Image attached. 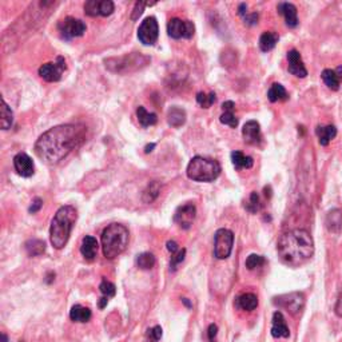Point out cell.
<instances>
[{
	"label": "cell",
	"mask_w": 342,
	"mask_h": 342,
	"mask_svg": "<svg viewBox=\"0 0 342 342\" xmlns=\"http://www.w3.org/2000/svg\"><path fill=\"white\" fill-rule=\"evenodd\" d=\"M160 193V183L156 182V181H152L150 182V185L146 187V190L143 191L142 199L145 203H151L158 198Z\"/></svg>",
	"instance_id": "obj_33"
},
{
	"label": "cell",
	"mask_w": 342,
	"mask_h": 342,
	"mask_svg": "<svg viewBox=\"0 0 342 342\" xmlns=\"http://www.w3.org/2000/svg\"><path fill=\"white\" fill-rule=\"evenodd\" d=\"M64 70H66V60L62 56H58L56 62L45 63L43 66H40L39 75L46 82H59L62 79Z\"/></svg>",
	"instance_id": "obj_12"
},
{
	"label": "cell",
	"mask_w": 342,
	"mask_h": 342,
	"mask_svg": "<svg viewBox=\"0 0 342 342\" xmlns=\"http://www.w3.org/2000/svg\"><path fill=\"white\" fill-rule=\"evenodd\" d=\"M267 98L271 103L281 102V100H288L289 94L284 86L280 85V83H274V85H271V87L267 91Z\"/></svg>",
	"instance_id": "obj_28"
},
{
	"label": "cell",
	"mask_w": 342,
	"mask_h": 342,
	"mask_svg": "<svg viewBox=\"0 0 342 342\" xmlns=\"http://www.w3.org/2000/svg\"><path fill=\"white\" fill-rule=\"evenodd\" d=\"M222 169L217 160L207 159L203 156H194L187 165V177L195 182H213L215 181Z\"/></svg>",
	"instance_id": "obj_5"
},
{
	"label": "cell",
	"mask_w": 342,
	"mask_h": 342,
	"mask_svg": "<svg viewBox=\"0 0 342 342\" xmlns=\"http://www.w3.org/2000/svg\"><path fill=\"white\" fill-rule=\"evenodd\" d=\"M277 251L285 265L298 267L313 257L314 242L309 231L295 229L281 236L277 244Z\"/></svg>",
	"instance_id": "obj_2"
},
{
	"label": "cell",
	"mask_w": 342,
	"mask_h": 342,
	"mask_svg": "<svg viewBox=\"0 0 342 342\" xmlns=\"http://www.w3.org/2000/svg\"><path fill=\"white\" fill-rule=\"evenodd\" d=\"M167 122L173 127H181L186 122V111L181 107H171L167 112Z\"/></svg>",
	"instance_id": "obj_26"
},
{
	"label": "cell",
	"mask_w": 342,
	"mask_h": 342,
	"mask_svg": "<svg viewBox=\"0 0 342 342\" xmlns=\"http://www.w3.org/2000/svg\"><path fill=\"white\" fill-rule=\"evenodd\" d=\"M271 336L274 338H288L290 336V330L286 325L284 314L281 311H276L271 320Z\"/></svg>",
	"instance_id": "obj_17"
},
{
	"label": "cell",
	"mask_w": 342,
	"mask_h": 342,
	"mask_svg": "<svg viewBox=\"0 0 342 342\" xmlns=\"http://www.w3.org/2000/svg\"><path fill=\"white\" fill-rule=\"evenodd\" d=\"M58 31L63 39L70 40L83 35L86 32V24L79 19L68 16L58 23Z\"/></svg>",
	"instance_id": "obj_11"
},
{
	"label": "cell",
	"mask_w": 342,
	"mask_h": 342,
	"mask_svg": "<svg viewBox=\"0 0 342 342\" xmlns=\"http://www.w3.org/2000/svg\"><path fill=\"white\" fill-rule=\"evenodd\" d=\"M325 225H326V229H328L330 233H334V234L341 233L342 210H340V209L330 210L329 213H328V215H326V219H325Z\"/></svg>",
	"instance_id": "obj_21"
},
{
	"label": "cell",
	"mask_w": 342,
	"mask_h": 342,
	"mask_svg": "<svg viewBox=\"0 0 342 342\" xmlns=\"http://www.w3.org/2000/svg\"><path fill=\"white\" fill-rule=\"evenodd\" d=\"M280 40V36L278 34L274 31H266L263 32L261 38H259V49L263 52H267V51H271L274 49Z\"/></svg>",
	"instance_id": "obj_25"
},
{
	"label": "cell",
	"mask_w": 342,
	"mask_h": 342,
	"mask_svg": "<svg viewBox=\"0 0 342 342\" xmlns=\"http://www.w3.org/2000/svg\"><path fill=\"white\" fill-rule=\"evenodd\" d=\"M99 289H100V293L103 294V297H107V298L114 297L116 293L115 285L111 284V282H108L107 280L102 281V284H100V286H99Z\"/></svg>",
	"instance_id": "obj_39"
},
{
	"label": "cell",
	"mask_w": 342,
	"mask_h": 342,
	"mask_svg": "<svg viewBox=\"0 0 342 342\" xmlns=\"http://www.w3.org/2000/svg\"><path fill=\"white\" fill-rule=\"evenodd\" d=\"M234 108H236V104H234L233 100H227V102H225L222 104L223 114L221 115V118H219L222 125L230 126L233 129H236L237 126H238V118L234 115Z\"/></svg>",
	"instance_id": "obj_22"
},
{
	"label": "cell",
	"mask_w": 342,
	"mask_h": 342,
	"mask_svg": "<svg viewBox=\"0 0 342 342\" xmlns=\"http://www.w3.org/2000/svg\"><path fill=\"white\" fill-rule=\"evenodd\" d=\"M91 310L82 305H74L70 310V318L75 322H87L91 320Z\"/></svg>",
	"instance_id": "obj_29"
},
{
	"label": "cell",
	"mask_w": 342,
	"mask_h": 342,
	"mask_svg": "<svg viewBox=\"0 0 342 342\" xmlns=\"http://www.w3.org/2000/svg\"><path fill=\"white\" fill-rule=\"evenodd\" d=\"M316 134L318 137V142L321 146H328L337 135V129L336 126H318L316 129Z\"/></svg>",
	"instance_id": "obj_24"
},
{
	"label": "cell",
	"mask_w": 342,
	"mask_h": 342,
	"mask_svg": "<svg viewBox=\"0 0 342 342\" xmlns=\"http://www.w3.org/2000/svg\"><path fill=\"white\" fill-rule=\"evenodd\" d=\"M217 98H215V94H204V93H198L196 94V102L199 106H202L203 108H209L215 103Z\"/></svg>",
	"instance_id": "obj_37"
},
{
	"label": "cell",
	"mask_w": 342,
	"mask_h": 342,
	"mask_svg": "<svg viewBox=\"0 0 342 342\" xmlns=\"http://www.w3.org/2000/svg\"><path fill=\"white\" fill-rule=\"evenodd\" d=\"M107 302H108V298L102 297L100 299H99V307H100V309H103V307L107 305Z\"/></svg>",
	"instance_id": "obj_50"
},
{
	"label": "cell",
	"mask_w": 342,
	"mask_h": 342,
	"mask_svg": "<svg viewBox=\"0 0 342 342\" xmlns=\"http://www.w3.org/2000/svg\"><path fill=\"white\" fill-rule=\"evenodd\" d=\"M137 116H138L139 123L143 126V127H148V126H154L156 123V114L154 112H148L143 106H139L138 110H137Z\"/></svg>",
	"instance_id": "obj_32"
},
{
	"label": "cell",
	"mask_w": 342,
	"mask_h": 342,
	"mask_svg": "<svg viewBox=\"0 0 342 342\" xmlns=\"http://www.w3.org/2000/svg\"><path fill=\"white\" fill-rule=\"evenodd\" d=\"M1 342H8V338H7V336L4 333H1Z\"/></svg>",
	"instance_id": "obj_53"
},
{
	"label": "cell",
	"mask_w": 342,
	"mask_h": 342,
	"mask_svg": "<svg viewBox=\"0 0 342 342\" xmlns=\"http://www.w3.org/2000/svg\"><path fill=\"white\" fill-rule=\"evenodd\" d=\"M167 250L171 253V255H174V254H177L181 249H179V246H178V244L175 241H169V242H167Z\"/></svg>",
	"instance_id": "obj_48"
},
{
	"label": "cell",
	"mask_w": 342,
	"mask_h": 342,
	"mask_svg": "<svg viewBox=\"0 0 342 342\" xmlns=\"http://www.w3.org/2000/svg\"><path fill=\"white\" fill-rule=\"evenodd\" d=\"M154 147H155V145H154V143H151V145H147V146L145 147V152H146V154H148V152H151Z\"/></svg>",
	"instance_id": "obj_51"
},
{
	"label": "cell",
	"mask_w": 342,
	"mask_h": 342,
	"mask_svg": "<svg viewBox=\"0 0 342 342\" xmlns=\"http://www.w3.org/2000/svg\"><path fill=\"white\" fill-rule=\"evenodd\" d=\"M186 257V249L179 250L177 254H174L171 257V261H170V270L175 271L178 269V265L181 262H183V259Z\"/></svg>",
	"instance_id": "obj_40"
},
{
	"label": "cell",
	"mask_w": 342,
	"mask_h": 342,
	"mask_svg": "<svg viewBox=\"0 0 342 342\" xmlns=\"http://www.w3.org/2000/svg\"><path fill=\"white\" fill-rule=\"evenodd\" d=\"M87 129L82 125H60L42 134L35 143V154L47 165H56L86 141Z\"/></svg>",
	"instance_id": "obj_1"
},
{
	"label": "cell",
	"mask_w": 342,
	"mask_h": 342,
	"mask_svg": "<svg viewBox=\"0 0 342 342\" xmlns=\"http://www.w3.org/2000/svg\"><path fill=\"white\" fill-rule=\"evenodd\" d=\"M218 334V326L215 324H211L207 329V337H209V342H215Z\"/></svg>",
	"instance_id": "obj_45"
},
{
	"label": "cell",
	"mask_w": 342,
	"mask_h": 342,
	"mask_svg": "<svg viewBox=\"0 0 342 342\" xmlns=\"http://www.w3.org/2000/svg\"><path fill=\"white\" fill-rule=\"evenodd\" d=\"M242 137H244V142L247 145H253V146H258L262 142L261 126L257 120H249L244 123V129H242Z\"/></svg>",
	"instance_id": "obj_15"
},
{
	"label": "cell",
	"mask_w": 342,
	"mask_h": 342,
	"mask_svg": "<svg viewBox=\"0 0 342 342\" xmlns=\"http://www.w3.org/2000/svg\"><path fill=\"white\" fill-rule=\"evenodd\" d=\"M100 0H89L85 3V12L89 16H99L100 15Z\"/></svg>",
	"instance_id": "obj_38"
},
{
	"label": "cell",
	"mask_w": 342,
	"mask_h": 342,
	"mask_svg": "<svg viewBox=\"0 0 342 342\" xmlns=\"http://www.w3.org/2000/svg\"><path fill=\"white\" fill-rule=\"evenodd\" d=\"M237 309L244 311H251L257 309L258 306V297L253 293H244L240 297H237L236 302H234Z\"/></svg>",
	"instance_id": "obj_23"
},
{
	"label": "cell",
	"mask_w": 342,
	"mask_h": 342,
	"mask_svg": "<svg viewBox=\"0 0 342 342\" xmlns=\"http://www.w3.org/2000/svg\"><path fill=\"white\" fill-rule=\"evenodd\" d=\"M155 262V257H154V254L151 253H142L139 254L138 258H137V265H138L139 269H142V270H148V269H151V267H154Z\"/></svg>",
	"instance_id": "obj_35"
},
{
	"label": "cell",
	"mask_w": 342,
	"mask_h": 342,
	"mask_svg": "<svg viewBox=\"0 0 342 342\" xmlns=\"http://www.w3.org/2000/svg\"><path fill=\"white\" fill-rule=\"evenodd\" d=\"M274 303L289 311L292 316H297L305 306V295L303 293H298V292L284 294V295L274 298Z\"/></svg>",
	"instance_id": "obj_9"
},
{
	"label": "cell",
	"mask_w": 342,
	"mask_h": 342,
	"mask_svg": "<svg viewBox=\"0 0 342 342\" xmlns=\"http://www.w3.org/2000/svg\"><path fill=\"white\" fill-rule=\"evenodd\" d=\"M231 160H233V165H234L236 170L251 169L254 165L253 158L251 156H246L244 152L241 151L231 152Z\"/></svg>",
	"instance_id": "obj_27"
},
{
	"label": "cell",
	"mask_w": 342,
	"mask_h": 342,
	"mask_svg": "<svg viewBox=\"0 0 342 342\" xmlns=\"http://www.w3.org/2000/svg\"><path fill=\"white\" fill-rule=\"evenodd\" d=\"M195 214H196V209L195 204L191 203H185L182 206H179L174 214V222L177 223L178 226L182 227V229H190V226L194 222L195 219Z\"/></svg>",
	"instance_id": "obj_13"
},
{
	"label": "cell",
	"mask_w": 342,
	"mask_h": 342,
	"mask_svg": "<svg viewBox=\"0 0 342 342\" xmlns=\"http://www.w3.org/2000/svg\"><path fill=\"white\" fill-rule=\"evenodd\" d=\"M324 83L330 90L333 91H338L340 90V85L342 82V66L337 67L336 70H330V68H325L322 71V75H321Z\"/></svg>",
	"instance_id": "obj_19"
},
{
	"label": "cell",
	"mask_w": 342,
	"mask_h": 342,
	"mask_svg": "<svg viewBox=\"0 0 342 342\" xmlns=\"http://www.w3.org/2000/svg\"><path fill=\"white\" fill-rule=\"evenodd\" d=\"M98 241L91 236H86L82 241V246H80V253L87 261H94V258L97 257L98 253Z\"/></svg>",
	"instance_id": "obj_20"
},
{
	"label": "cell",
	"mask_w": 342,
	"mask_h": 342,
	"mask_svg": "<svg viewBox=\"0 0 342 342\" xmlns=\"http://www.w3.org/2000/svg\"><path fill=\"white\" fill-rule=\"evenodd\" d=\"M42 207H43V199H40V198H35V199H34V202H32L31 206H30L28 211H30V214H35V213H38V211H39Z\"/></svg>",
	"instance_id": "obj_44"
},
{
	"label": "cell",
	"mask_w": 342,
	"mask_h": 342,
	"mask_svg": "<svg viewBox=\"0 0 342 342\" xmlns=\"http://www.w3.org/2000/svg\"><path fill=\"white\" fill-rule=\"evenodd\" d=\"M246 11H247V5L244 4V3H242V4L240 5V8H238V13H240L241 16H244H244L247 15V12H246Z\"/></svg>",
	"instance_id": "obj_49"
},
{
	"label": "cell",
	"mask_w": 342,
	"mask_h": 342,
	"mask_svg": "<svg viewBox=\"0 0 342 342\" xmlns=\"http://www.w3.org/2000/svg\"><path fill=\"white\" fill-rule=\"evenodd\" d=\"M13 167L20 177H32L35 173V165L26 152H19L13 158Z\"/></svg>",
	"instance_id": "obj_14"
},
{
	"label": "cell",
	"mask_w": 342,
	"mask_h": 342,
	"mask_svg": "<svg viewBox=\"0 0 342 342\" xmlns=\"http://www.w3.org/2000/svg\"><path fill=\"white\" fill-rule=\"evenodd\" d=\"M154 3H145V1H137L135 3V7H134V11H133V15H131V19L133 20H137V19H139V16L143 13V9H145V7L146 5H152Z\"/></svg>",
	"instance_id": "obj_43"
},
{
	"label": "cell",
	"mask_w": 342,
	"mask_h": 342,
	"mask_svg": "<svg viewBox=\"0 0 342 342\" xmlns=\"http://www.w3.org/2000/svg\"><path fill=\"white\" fill-rule=\"evenodd\" d=\"M47 278H49V280H46V282H47V284H51L53 278H55V274H53V273H49V276H47Z\"/></svg>",
	"instance_id": "obj_52"
},
{
	"label": "cell",
	"mask_w": 342,
	"mask_h": 342,
	"mask_svg": "<svg viewBox=\"0 0 342 342\" xmlns=\"http://www.w3.org/2000/svg\"><path fill=\"white\" fill-rule=\"evenodd\" d=\"M24 249H26L27 254L30 257H38V255H42L46 251V244L45 241L30 240L27 241L26 244H24Z\"/></svg>",
	"instance_id": "obj_31"
},
{
	"label": "cell",
	"mask_w": 342,
	"mask_h": 342,
	"mask_svg": "<svg viewBox=\"0 0 342 342\" xmlns=\"http://www.w3.org/2000/svg\"><path fill=\"white\" fill-rule=\"evenodd\" d=\"M114 3L111 0H103L100 4V16H110L114 12Z\"/></svg>",
	"instance_id": "obj_42"
},
{
	"label": "cell",
	"mask_w": 342,
	"mask_h": 342,
	"mask_svg": "<svg viewBox=\"0 0 342 342\" xmlns=\"http://www.w3.org/2000/svg\"><path fill=\"white\" fill-rule=\"evenodd\" d=\"M258 13L254 12V13H250V15H246L244 18V23L247 24V26H254V24H257L258 23Z\"/></svg>",
	"instance_id": "obj_46"
},
{
	"label": "cell",
	"mask_w": 342,
	"mask_h": 342,
	"mask_svg": "<svg viewBox=\"0 0 342 342\" xmlns=\"http://www.w3.org/2000/svg\"><path fill=\"white\" fill-rule=\"evenodd\" d=\"M288 62H289L288 70L292 75L297 76V78H306L307 70L297 49H290L288 52Z\"/></svg>",
	"instance_id": "obj_16"
},
{
	"label": "cell",
	"mask_w": 342,
	"mask_h": 342,
	"mask_svg": "<svg viewBox=\"0 0 342 342\" xmlns=\"http://www.w3.org/2000/svg\"><path fill=\"white\" fill-rule=\"evenodd\" d=\"M334 311H336V314H337L338 317H341L342 318V289H341V292H340V294H338L337 302H336Z\"/></svg>",
	"instance_id": "obj_47"
},
{
	"label": "cell",
	"mask_w": 342,
	"mask_h": 342,
	"mask_svg": "<svg viewBox=\"0 0 342 342\" xmlns=\"http://www.w3.org/2000/svg\"><path fill=\"white\" fill-rule=\"evenodd\" d=\"M262 200H261V196H259V194H258L257 191H253L251 194H250V198L249 200L246 202V204H244V209L247 210L249 213L251 214H255L258 213L259 210L262 209Z\"/></svg>",
	"instance_id": "obj_34"
},
{
	"label": "cell",
	"mask_w": 342,
	"mask_h": 342,
	"mask_svg": "<svg viewBox=\"0 0 342 342\" xmlns=\"http://www.w3.org/2000/svg\"><path fill=\"white\" fill-rule=\"evenodd\" d=\"M0 116H1L0 118L1 130L11 129L13 122V112L3 98H1V107H0Z\"/></svg>",
	"instance_id": "obj_30"
},
{
	"label": "cell",
	"mask_w": 342,
	"mask_h": 342,
	"mask_svg": "<svg viewBox=\"0 0 342 342\" xmlns=\"http://www.w3.org/2000/svg\"><path fill=\"white\" fill-rule=\"evenodd\" d=\"M130 234L127 227L120 223H111L102 233L103 255L107 259H114L127 249Z\"/></svg>",
	"instance_id": "obj_4"
},
{
	"label": "cell",
	"mask_w": 342,
	"mask_h": 342,
	"mask_svg": "<svg viewBox=\"0 0 342 342\" xmlns=\"http://www.w3.org/2000/svg\"><path fill=\"white\" fill-rule=\"evenodd\" d=\"M278 13L285 18L286 26L290 28H295L298 26V16H297V7L288 1H282L277 5Z\"/></svg>",
	"instance_id": "obj_18"
},
{
	"label": "cell",
	"mask_w": 342,
	"mask_h": 342,
	"mask_svg": "<svg viewBox=\"0 0 342 342\" xmlns=\"http://www.w3.org/2000/svg\"><path fill=\"white\" fill-rule=\"evenodd\" d=\"M234 244V234L229 229H219L214 236V255L217 259L230 257Z\"/></svg>",
	"instance_id": "obj_7"
},
{
	"label": "cell",
	"mask_w": 342,
	"mask_h": 342,
	"mask_svg": "<svg viewBox=\"0 0 342 342\" xmlns=\"http://www.w3.org/2000/svg\"><path fill=\"white\" fill-rule=\"evenodd\" d=\"M76 219L78 213L74 206H62L56 211L49 227V241L55 249L60 250L66 246Z\"/></svg>",
	"instance_id": "obj_3"
},
{
	"label": "cell",
	"mask_w": 342,
	"mask_h": 342,
	"mask_svg": "<svg viewBox=\"0 0 342 342\" xmlns=\"http://www.w3.org/2000/svg\"><path fill=\"white\" fill-rule=\"evenodd\" d=\"M107 70L116 74H131L146 67L150 63V58L139 52H133L119 56V58H110L104 60Z\"/></svg>",
	"instance_id": "obj_6"
},
{
	"label": "cell",
	"mask_w": 342,
	"mask_h": 342,
	"mask_svg": "<svg viewBox=\"0 0 342 342\" xmlns=\"http://www.w3.org/2000/svg\"><path fill=\"white\" fill-rule=\"evenodd\" d=\"M159 36V26L154 16H148L138 28V39L145 46L155 45Z\"/></svg>",
	"instance_id": "obj_10"
},
{
	"label": "cell",
	"mask_w": 342,
	"mask_h": 342,
	"mask_svg": "<svg viewBox=\"0 0 342 342\" xmlns=\"http://www.w3.org/2000/svg\"><path fill=\"white\" fill-rule=\"evenodd\" d=\"M266 263V259L262 257V255H258V254H250L249 257L246 258V267L249 270H254V269H258V267L263 266Z\"/></svg>",
	"instance_id": "obj_36"
},
{
	"label": "cell",
	"mask_w": 342,
	"mask_h": 342,
	"mask_svg": "<svg viewBox=\"0 0 342 342\" xmlns=\"http://www.w3.org/2000/svg\"><path fill=\"white\" fill-rule=\"evenodd\" d=\"M167 34L173 39H191L195 34V26L190 20L174 18L167 24Z\"/></svg>",
	"instance_id": "obj_8"
},
{
	"label": "cell",
	"mask_w": 342,
	"mask_h": 342,
	"mask_svg": "<svg viewBox=\"0 0 342 342\" xmlns=\"http://www.w3.org/2000/svg\"><path fill=\"white\" fill-rule=\"evenodd\" d=\"M162 338V328L160 326H154L151 329L147 330L146 341L147 342H159Z\"/></svg>",
	"instance_id": "obj_41"
}]
</instances>
